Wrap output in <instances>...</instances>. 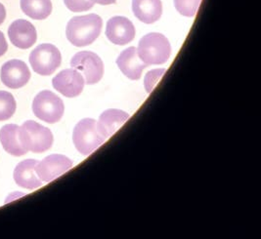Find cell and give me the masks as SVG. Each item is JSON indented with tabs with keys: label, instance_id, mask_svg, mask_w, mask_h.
<instances>
[{
	"label": "cell",
	"instance_id": "1",
	"mask_svg": "<svg viewBox=\"0 0 261 239\" xmlns=\"http://www.w3.org/2000/svg\"><path fill=\"white\" fill-rule=\"evenodd\" d=\"M102 25L101 17L96 14L73 17L67 24L66 36L72 45L76 47L87 46L99 37Z\"/></svg>",
	"mask_w": 261,
	"mask_h": 239
},
{
	"label": "cell",
	"instance_id": "2",
	"mask_svg": "<svg viewBox=\"0 0 261 239\" xmlns=\"http://www.w3.org/2000/svg\"><path fill=\"white\" fill-rule=\"evenodd\" d=\"M19 140L29 153L41 154L53 144V134L48 128L33 120H28L19 128Z\"/></svg>",
	"mask_w": 261,
	"mask_h": 239
},
{
	"label": "cell",
	"instance_id": "3",
	"mask_svg": "<svg viewBox=\"0 0 261 239\" xmlns=\"http://www.w3.org/2000/svg\"><path fill=\"white\" fill-rule=\"evenodd\" d=\"M138 56L147 65H162L171 55V46L166 36L152 33L141 38L137 49Z\"/></svg>",
	"mask_w": 261,
	"mask_h": 239
},
{
	"label": "cell",
	"instance_id": "4",
	"mask_svg": "<svg viewBox=\"0 0 261 239\" xmlns=\"http://www.w3.org/2000/svg\"><path fill=\"white\" fill-rule=\"evenodd\" d=\"M107 139L100 131L98 122L92 118L80 121L72 133V141L76 150L84 156L92 154Z\"/></svg>",
	"mask_w": 261,
	"mask_h": 239
},
{
	"label": "cell",
	"instance_id": "5",
	"mask_svg": "<svg viewBox=\"0 0 261 239\" xmlns=\"http://www.w3.org/2000/svg\"><path fill=\"white\" fill-rule=\"evenodd\" d=\"M33 111L37 118L47 123H56L64 115L63 100L51 91H42L33 102Z\"/></svg>",
	"mask_w": 261,
	"mask_h": 239
},
{
	"label": "cell",
	"instance_id": "6",
	"mask_svg": "<svg viewBox=\"0 0 261 239\" xmlns=\"http://www.w3.org/2000/svg\"><path fill=\"white\" fill-rule=\"evenodd\" d=\"M62 62L59 49L49 43L40 44L31 53L30 64L33 70L43 76L51 75Z\"/></svg>",
	"mask_w": 261,
	"mask_h": 239
},
{
	"label": "cell",
	"instance_id": "7",
	"mask_svg": "<svg viewBox=\"0 0 261 239\" xmlns=\"http://www.w3.org/2000/svg\"><path fill=\"white\" fill-rule=\"evenodd\" d=\"M72 69L82 72L86 84L99 82L104 74V64L100 57L93 52L83 51L76 53L71 61Z\"/></svg>",
	"mask_w": 261,
	"mask_h": 239
},
{
	"label": "cell",
	"instance_id": "8",
	"mask_svg": "<svg viewBox=\"0 0 261 239\" xmlns=\"http://www.w3.org/2000/svg\"><path fill=\"white\" fill-rule=\"evenodd\" d=\"M73 163L67 156L51 155L45 157L36 166V175L42 182H51L66 173L72 167Z\"/></svg>",
	"mask_w": 261,
	"mask_h": 239
},
{
	"label": "cell",
	"instance_id": "9",
	"mask_svg": "<svg viewBox=\"0 0 261 239\" xmlns=\"http://www.w3.org/2000/svg\"><path fill=\"white\" fill-rule=\"evenodd\" d=\"M0 76L5 86L11 89H18L30 81L31 72L23 61L11 60L2 66Z\"/></svg>",
	"mask_w": 261,
	"mask_h": 239
},
{
	"label": "cell",
	"instance_id": "10",
	"mask_svg": "<svg viewBox=\"0 0 261 239\" xmlns=\"http://www.w3.org/2000/svg\"><path fill=\"white\" fill-rule=\"evenodd\" d=\"M84 82L83 74L74 69L62 71L52 80L53 87L68 98L80 95L83 92Z\"/></svg>",
	"mask_w": 261,
	"mask_h": 239
},
{
	"label": "cell",
	"instance_id": "11",
	"mask_svg": "<svg viewBox=\"0 0 261 239\" xmlns=\"http://www.w3.org/2000/svg\"><path fill=\"white\" fill-rule=\"evenodd\" d=\"M106 36L114 44L125 45L134 39L135 27L125 17H113L108 21Z\"/></svg>",
	"mask_w": 261,
	"mask_h": 239
},
{
	"label": "cell",
	"instance_id": "12",
	"mask_svg": "<svg viewBox=\"0 0 261 239\" xmlns=\"http://www.w3.org/2000/svg\"><path fill=\"white\" fill-rule=\"evenodd\" d=\"M8 36L14 46L20 49H29L36 42V27L27 20H16L8 28Z\"/></svg>",
	"mask_w": 261,
	"mask_h": 239
},
{
	"label": "cell",
	"instance_id": "13",
	"mask_svg": "<svg viewBox=\"0 0 261 239\" xmlns=\"http://www.w3.org/2000/svg\"><path fill=\"white\" fill-rule=\"evenodd\" d=\"M117 65L121 72L132 80H138L142 75L143 70L148 67L139 58L135 47L122 51L117 59Z\"/></svg>",
	"mask_w": 261,
	"mask_h": 239
},
{
	"label": "cell",
	"instance_id": "14",
	"mask_svg": "<svg viewBox=\"0 0 261 239\" xmlns=\"http://www.w3.org/2000/svg\"><path fill=\"white\" fill-rule=\"evenodd\" d=\"M36 159H25L20 162L14 170V180L19 187L28 190H36L42 186V181L36 175Z\"/></svg>",
	"mask_w": 261,
	"mask_h": 239
},
{
	"label": "cell",
	"instance_id": "15",
	"mask_svg": "<svg viewBox=\"0 0 261 239\" xmlns=\"http://www.w3.org/2000/svg\"><path fill=\"white\" fill-rule=\"evenodd\" d=\"M132 10L144 24H154L163 14L161 0H132Z\"/></svg>",
	"mask_w": 261,
	"mask_h": 239
},
{
	"label": "cell",
	"instance_id": "16",
	"mask_svg": "<svg viewBox=\"0 0 261 239\" xmlns=\"http://www.w3.org/2000/svg\"><path fill=\"white\" fill-rule=\"evenodd\" d=\"M130 117V115L120 109L117 108H111L104 111L98 121V126L100 131L108 139L111 137L115 132L119 129L120 126L123 125V123Z\"/></svg>",
	"mask_w": 261,
	"mask_h": 239
},
{
	"label": "cell",
	"instance_id": "17",
	"mask_svg": "<svg viewBox=\"0 0 261 239\" xmlns=\"http://www.w3.org/2000/svg\"><path fill=\"white\" fill-rule=\"evenodd\" d=\"M19 126L16 124H7L0 129V142L9 155L22 156L28 154L19 140Z\"/></svg>",
	"mask_w": 261,
	"mask_h": 239
},
{
	"label": "cell",
	"instance_id": "18",
	"mask_svg": "<svg viewBox=\"0 0 261 239\" xmlns=\"http://www.w3.org/2000/svg\"><path fill=\"white\" fill-rule=\"evenodd\" d=\"M22 11L34 20H44L52 12L51 0H21Z\"/></svg>",
	"mask_w": 261,
	"mask_h": 239
},
{
	"label": "cell",
	"instance_id": "19",
	"mask_svg": "<svg viewBox=\"0 0 261 239\" xmlns=\"http://www.w3.org/2000/svg\"><path fill=\"white\" fill-rule=\"evenodd\" d=\"M17 108L16 100L12 94L6 91H0V121L11 118Z\"/></svg>",
	"mask_w": 261,
	"mask_h": 239
},
{
	"label": "cell",
	"instance_id": "20",
	"mask_svg": "<svg viewBox=\"0 0 261 239\" xmlns=\"http://www.w3.org/2000/svg\"><path fill=\"white\" fill-rule=\"evenodd\" d=\"M202 0H174V6L181 15L194 17L198 11Z\"/></svg>",
	"mask_w": 261,
	"mask_h": 239
},
{
	"label": "cell",
	"instance_id": "21",
	"mask_svg": "<svg viewBox=\"0 0 261 239\" xmlns=\"http://www.w3.org/2000/svg\"><path fill=\"white\" fill-rule=\"evenodd\" d=\"M166 73V69H158L150 71L145 76V89L148 93H151L154 90V86L161 80V78Z\"/></svg>",
	"mask_w": 261,
	"mask_h": 239
},
{
	"label": "cell",
	"instance_id": "22",
	"mask_svg": "<svg viewBox=\"0 0 261 239\" xmlns=\"http://www.w3.org/2000/svg\"><path fill=\"white\" fill-rule=\"evenodd\" d=\"M65 5L72 12H83L91 9L95 3L90 0H64Z\"/></svg>",
	"mask_w": 261,
	"mask_h": 239
},
{
	"label": "cell",
	"instance_id": "23",
	"mask_svg": "<svg viewBox=\"0 0 261 239\" xmlns=\"http://www.w3.org/2000/svg\"><path fill=\"white\" fill-rule=\"evenodd\" d=\"M8 50V44L5 39V36L2 32H0V57L3 56Z\"/></svg>",
	"mask_w": 261,
	"mask_h": 239
},
{
	"label": "cell",
	"instance_id": "24",
	"mask_svg": "<svg viewBox=\"0 0 261 239\" xmlns=\"http://www.w3.org/2000/svg\"><path fill=\"white\" fill-rule=\"evenodd\" d=\"M6 18V9L2 3H0V24L5 21Z\"/></svg>",
	"mask_w": 261,
	"mask_h": 239
},
{
	"label": "cell",
	"instance_id": "25",
	"mask_svg": "<svg viewBox=\"0 0 261 239\" xmlns=\"http://www.w3.org/2000/svg\"><path fill=\"white\" fill-rule=\"evenodd\" d=\"M90 1H92L93 3L100 4V5H111V4L116 3L117 0H90Z\"/></svg>",
	"mask_w": 261,
	"mask_h": 239
}]
</instances>
